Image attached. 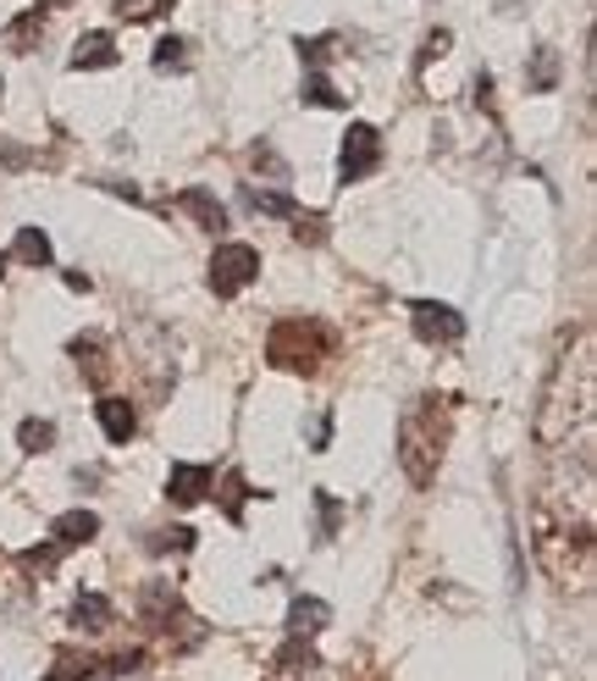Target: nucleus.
Instances as JSON below:
<instances>
[{
	"label": "nucleus",
	"mask_w": 597,
	"mask_h": 681,
	"mask_svg": "<svg viewBox=\"0 0 597 681\" xmlns=\"http://www.w3.org/2000/svg\"><path fill=\"white\" fill-rule=\"evenodd\" d=\"M591 405H597V366H591V327L575 332V355H564L553 366V383L542 394V416H536V438L553 449L569 438V427H591Z\"/></svg>",
	"instance_id": "obj_1"
},
{
	"label": "nucleus",
	"mask_w": 597,
	"mask_h": 681,
	"mask_svg": "<svg viewBox=\"0 0 597 681\" xmlns=\"http://www.w3.org/2000/svg\"><path fill=\"white\" fill-rule=\"evenodd\" d=\"M443 444H448V400H437V394L409 400V411L398 416V466L409 471L415 488L437 482Z\"/></svg>",
	"instance_id": "obj_2"
},
{
	"label": "nucleus",
	"mask_w": 597,
	"mask_h": 681,
	"mask_svg": "<svg viewBox=\"0 0 597 681\" xmlns=\"http://www.w3.org/2000/svg\"><path fill=\"white\" fill-rule=\"evenodd\" d=\"M332 344H338V338H332L327 321H316V316H282L271 327V338H266V361L282 366V372L310 377V372H321V361L332 355Z\"/></svg>",
	"instance_id": "obj_3"
},
{
	"label": "nucleus",
	"mask_w": 597,
	"mask_h": 681,
	"mask_svg": "<svg viewBox=\"0 0 597 681\" xmlns=\"http://www.w3.org/2000/svg\"><path fill=\"white\" fill-rule=\"evenodd\" d=\"M255 277H260L255 244H216V255H211V288L216 294H244Z\"/></svg>",
	"instance_id": "obj_4"
},
{
	"label": "nucleus",
	"mask_w": 597,
	"mask_h": 681,
	"mask_svg": "<svg viewBox=\"0 0 597 681\" xmlns=\"http://www.w3.org/2000/svg\"><path fill=\"white\" fill-rule=\"evenodd\" d=\"M409 327L420 344H459L465 338V316L454 305H437V299H415L409 305Z\"/></svg>",
	"instance_id": "obj_5"
},
{
	"label": "nucleus",
	"mask_w": 597,
	"mask_h": 681,
	"mask_svg": "<svg viewBox=\"0 0 597 681\" xmlns=\"http://www.w3.org/2000/svg\"><path fill=\"white\" fill-rule=\"evenodd\" d=\"M382 167V134L371 128V123H354L349 128V139H343V156H338V172H343V183H360L365 172H376Z\"/></svg>",
	"instance_id": "obj_6"
},
{
	"label": "nucleus",
	"mask_w": 597,
	"mask_h": 681,
	"mask_svg": "<svg viewBox=\"0 0 597 681\" xmlns=\"http://www.w3.org/2000/svg\"><path fill=\"white\" fill-rule=\"evenodd\" d=\"M211 466H172V477H167V499L172 504H200L205 493H211Z\"/></svg>",
	"instance_id": "obj_7"
},
{
	"label": "nucleus",
	"mask_w": 597,
	"mask_h": 681,
	"mask_svg": "<svg viewBox=\"0 0 597 681\" xmlns=\"http://www.w3.org/2000/svg\"><path fill=\"white\" fill-rule=\"evenodd\" d=\"M95 416H100V427H106V438H111V444H128V438L139 433V416H134V405H128V400H111V394H106V400L95 405Z\"/></svg>",
	"instance_id": "obj_8"
},
{
	"label": "nucleus",
	"mask_w": 597,
	"mask_h": 681,
	"mask_svg": "<svg viewBox=\"0 0 597 681\" xmlns=\"http://www.w3.org/2000/svg\"><path fill=\"white\" fill-rule=\"evenodd\" d=\"M95 532H100V515H95V510H67V515L51 521V538H56L62 549H78V543H89Z\"/></svg>",
	"instance_id": "obj_9"
},
{
	"label": "nucleus",
	"mask_w": 597,
	"mask_h": 681,
	"mask_svg": "<svg viewBox=\"0 0 597 681\" xmlns=\"http://www.w3.org/2000/svg\"><path fill=\"white\" fill-rule=\"evenodd\" d=\"M178 211H189L200 227H211V233H222L227 227V211H222V200L216 194H205V189H183L178 194Z\"/></svg>",
	"instance_id": "obj_10"
},
{
	"label": "nucleus",
	"mask_w": 597,
	"mask_h": 681,
	"mask_svg": "<svg viewBox=\"0 0 597 681\" xmlns=\"http://www.w3.org/2000/svg\"><path fill=\"white\" fill-rule=\"evenodd\" d=\"M73 361L84 366V377H89L95 389L111 383V361H106V344H100V338H73Z\"/></svg>",
	"instance_id": "obj_11"
},
{
	"label": "nucleus",
	"mask_w": 597,
	"mask_h": 681,
	"mask_svg": "<svg viewBox=\"0 0 597 681\" xmlns=\"http://www.w3.org/2000/svg\"><path fill=\"white\" fill-rule=\"evenodd\" d=\"M327 620H332V609H327L321 598H294V609H288V637H316V631H327Z\"/></svg>",
	"instance_id": "obj_12"
},
{
	"label": "nucleus",
	"mask_w": 597,
	"mask_h": 681,
	"mask_svg": "<svg viewBox=\"0 0 597 681\" xmlns=\"http://www.w3.org/2000/svg\"><path fill=\"white\" fill-rule=\"evenodd\" d=\"M277 670H282V675H316V670H321V653L310 648V637H288V642L277 648Z\"/></svg>",
	"instance_id": "obj_13"
},
{
	"label": "nucleus",
	"mask_w": 597,
	"mask_h": 681,
	"mask_svg": "<svg viewBox=\"0 0 597 681\" xmlns=\"http://www.w3.org/2000/svg\"><path fill=\"white\" fill-rule=\"evenodd\" d=\"M73 67L84 73V67H117V40L111 34H84L78 45H73Z\"/></svg>",
	"instance_id": "obj_14"
},
{
	"label": "nucleus",
	"mask_w": 597,
	"mask_h": 681,
	"mask_svg": "<svg viewBox=\"0 0 597 681\" xmlns=\"http://www.w3.org/2000/svg\"><path fill=\"white\" fill-rule=\"evenodd\" d=\"M40 40H45V12H23V18H12V29H7V45H12V51L29 56Z\"/></svg>",
	"instance_id": "obj_15"
},
{
	"label": "nucleus",
	"mask_w": 597,
	"mask_h": 681,
	"mask_svg": "<svg viewBox=\"0 0 597 681\" xmlns=\"http://www.w3.org/2000/svg\"><path fill=\"white\" fill-rule=\"evenodd\" d=\"M73 626H78V631H106V626H111V604H106L100 593H84L78 609H73Z\"/></svg>",
	"instance_id": "obj_16"
},
{
	"label": "nucleus",
	"mask_w": 597,
	"mask_h": 681,
	"mask_svg": "<svg viewBox=\"0 0 597 681\" xmlns=\"http://www.w3.org/2000/svg\"><path fill=\"white\" fill-rule=\"evenodd\" d=\"M12 255H18L23 266H51V238H45L40 227H23L18 244H12Z\"/></svg>",
	"instance_id": "obj_17"
},
{
	"label": "nucleus",
	"mask_w": 597,
	"mask_h": 681,
	"mask_svg": "<svg viewBox=\"0 0 597 681\" xmlns=\"http://www.w3.org/2000/svg\"><path fill=\"white\" fill-rule=\"evenodd\" d=\"M244 205L260 211V216H294V211H299V205H294L288 194H277V189H244Z\"/></svg>",
	"instance_id": "obj_18"
},
{
	"label": "nucleus",
	"mask_w": 597,
	"mask_h": 681,
	"mask_svg": "<svg viewBox=\"0 0 597 681\" xmlns=\"http://www.w3.org/2000/svg\"><path fill=\"white\" fill-rule=\"evenodd\" d=\"M244 504H249V482H244V471H227L222 477V515L244 521Z\"/></svg>",
	"instance_id": "obj_19"
},
{
	"label": "nucleus",
	"mask_w": 597,
	"mask_h": 681,
	"mask_svg": "<svg viewBox=\"0 0 597 681\" xmlns=\"http://www.w3.org/2000/svg\"><path fill=\"white\" fill-rule=\"evenodd\" d=\"M18 444H23L29 455H45V449L56 444V427H51V422H40V416H29V422L18 427Z\"/></svg>",
	"instance_id": "obj_20"
},
{
	"label": "nucleus",
	"mask_w": 597,
	"mask_h": 681,
	"mask_svg": "<svg viewBox=\"0 0 597 681\" xmlns=\"http://www.w3.org/2000/svg\"><path fill=\"white\" fill-rule=\"evenodd\" d=\"M338 526H343V504L332 493H316V538L327 543V538H338Z\"/></svg>",
	"instance_id": "obj_21"
},
{
	"label": "nucleus",
	"mask_w": 597,
	"mask_h": 681,
	"mask_svg": "<svg viewBox=\"0 0 597 681\" xmlns=\"http://www.w3.org/2000/svg\"><path fill=\"white\" fill-rule=\"evenodd\" d=\"M145 549H150V554H189V549H194V532H189V526H167V532H150Z\"/></svg>",
	"instance_id": "obj_22"
},
{
	"label": "nucleus",
	"mask_w": 597,
	"mask_h": 681,
	"mask_svg": "<svg viewBox=\"0 0 597 681\" xmlns=\"http://www.w3.org/2000/svg\"><path fill=\"white\" fill-rule=\"evenodd\" d=\"M84 675H95V659H89V653H73V648H62V653H56V670H51V681H84Z\"/></svg>",
	"instance_id": "obj_23"
},
{
	"label": "nucleus",
	"mask_w": 597,
	"mask_h": 681,
	"mask_svg": "<svg viewBox=\"0 0 597 681\" xmlns=\"http://www.w3.org/2000/svg\"><path fill=\"white\" fill-rule=\"evenodd\" d=\"M172 7V0H117V18L122 23H150V18H161Z\"/></svg>",
	"instance_id": "obj_24"
},
{
	"label": "nucleus",
	"mask_w": 597,
	"mask_h": 681,
	"mask_svg": "<svg viewBox=\"0 0 597 681\" xmlns=\"http://www.w3.org/2000/svg\"><path fill=\"white\" fill-rule=\"evenodd\" d=\"M56 560H62V543H51V549H23V560H18V565H23L29 576H51V571H56Z\"/></svg>",
	"instance_id": "obj_25"
},
{
	"label": "nucleus",
	"mask_w": 597,
	"mask_h": 681,
	"mask_svg": "<svg viewBox=\"0 0 597 681\" xmlns=\"http://www.w3.org/2000/svg\"><path fill=\"white\" fill-rule=\"evenodd\" d=\"M553 78H558V51H536V62H531V89H553Z\"/></svg>",
	"instance_id": "obj_26"
},
{
	"label": "nucleus",
	"mask_w": 597,
	"mask_h": 681,
	"mask_svg": "<svg viewBox=\"0 0 597 681\" xmlns=\"http://www.w3.org/2000/svg\"><path fill=\"white\" fill-rule=\"evenodd\" d=\"M305 106H343V95L332 89V78L310 73V78H305Z\"/></svg>",
	"instance_id": "obj_27"
},
{
	"label": "nucleus",
	"mask_w": 597,
	"mask_h": 681,
	"mask_svg": "<svg viewBox=\"0 0 597 681\" xmlns=\"http://www.w3.org/2000/svg\"><path fill=\"white\" fill-rule=\"evenodd\" d=\"M156 67H161V73H172V67H189V45H183L178 34H172V40H161V45H156Z\"/></svg>",
	"instance_id": "obj_28"
},
{
	"label": "nucleus",
	"mask_w": 597,
	"mask_h": 681,
	"mask_svg": "<svg viewBox=\"0 0 597 681\" xmlns=\"http://www.w3.org/2000/svg\"><path fill=\"white\" fill-rule=\"evenodd\" d=\"M288 222H294V238H299V244H327V222H321V216H305V211H294Z\"/></svg>",
	"instance_id": "obj_29"
},
{
	"label": "nucleus",
	"mask_w": 597,
	"mask_h": 681,
	"mask_svg": "<svg viewBox=\"0 0 597 681\" xmlns=\"http://www.w3.org/2000/svg\"><path fill=\"white\" fill-rule=\"evenodd\" d=\"M332 51H338V40H332V34H321V40H299V56H305V67H321Z\"/></svg>",
	"instance_id": "obj_30"
},
{
	"label": "nucleus",
	"mask_w": 597,
	"mask_h": 681,
	"mask_svg": "<svg viewBox=\"0 0 597 681\" xmlns=\"http://www.w3.org/2000/svg\"><path fill=\"white\" fill-rule=\"evenodd\" d=\"M448 45H454V34H448V29H431V34H426V45H420V67H426V62H437Z\"/></svg>",
	"instance_id": "obj_31"
},
{
	"label": "nucleus",
	"mask_w": 597,
	"mask_h": 681,
	"mask_svg": "<svg viewBox=\"0 0 597 681\" xmlns=\"http://www.w3.org/2000/svg\"><path fill=\"white\" fill-rule=\"evenodd\" d=\"M249 161H255L260 172H271V178H288V167L277 161V150H271V145H255V150H249Z\"/></svg>",
	"instance_id": "obj_32"
},
{
	"label": "nucleus",
	"mask_w": 597,
	"mask_h": 681,
	"mask_svg": "<svg viewBox=\"0 0 597 681\" xmlns=\"http://www.w3.org/2000/svg\"><path fill=\"white\" fill-rule=\"evenodd\" d=\"M67 288H78V294H89L95 283H89V272H67Z\"/></svg>",
	"instance_id": "obj_33"
},
{
	"label": "nucleus",
	"mask_w": 597,
	"mask_h": 681,
	"mask_svg": "<svg viewBox=\"0 0 597 681\" xmlns=\"http://www.w3.org/2000/svg\"><path fill=\"white\" fill-rule=\"evenodd\" d=\"M40 7H73V0H40Z\"/></svg>",
	"instance_id": "obj_34"
},
{
	"label": "nucleus",
	"mask_w": 597,
	"mask_h": 681,
	"mask_svg": "<svg viewBox=\"0 0 597 681\" xmlns=\"http://www.w3.org/2000/svg\"><path fill=\"white\" fill-rule=\"evenodd\" d=\"M0 277H7V255H0Z\"/></svg>",
	"instance_id": "obj_35"
},
{
	"label": "nucleus",
	"mask_w": 597,
	"mask_h": 681,
	"mask_svg": "<svg viewBox=\"0 0 597 681\" xmlns=\"http://www.w3.org/2000/svg\"><path fill=\"white\" fill-rule=\"evenodd\" d=\"M0 95H7V84H0Z\"/></svg>",
	"instance_id": "obj_36"
},
{
	"label": "nucleus",
	"mask_w": 597,
	"mask_h": 681,
	"mask_svg": "<svg viewBox=\"0 0 597 681\" xmlns=\"http://www.w3.org/2000/svg\"><path fill=\"white\" fill-rule=\"evenodd\" d=\"M371 681H382V675H371Z\"/></svg>",
	"instance_id": "obj_37"
}]
</instances>
